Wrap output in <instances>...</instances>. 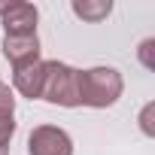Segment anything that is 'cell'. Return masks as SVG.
I'll return each mask as SVG.
<instances>
[{
  "instance_id": "obj_1",
  "label": "cell",
  "mask_w": 155,
  "mask_h": 155,
  "mask_svg": "<svg viewBox=\"0 0 155 155\" xmlns=\"http://www.w3.org/2000/svg\"><path fill=\"white\" fill-rule=\"evenodd\" d=\"M79 88H82V107L107 110L122 97L125 79L116 67H88L79 70Z\"/></svg>"
},
{
  "instance_id": "obj_2",
  "label": "cell",
  "mask_w": 155,
  "mask_h": 155,
  "mask_svg": "<svg viewBox=\"0 0 155 155\" xmlns=\"http://www.w3.org/2000/svg\"><path fill=\"white\" fill-rule=\"evenodd\" d=\"M40 101L52 107H82V88H79V70L64 64V61H46V82Z\"/></svg>"
},
{
  "instance_id": "obj_3",
  "label": "cell",
  "mask_w": 155,
  "mask_h": 155,
  "mask_svg": "<svg viewBox=\"0 0 155 155\" xmlns=\"http://www.w3.org/2000/svg\"><path fill=\"white\" fill-rule=\"evenodd\" d=\"M28 155H73V140L58 125H37L28 134Z\"/></svg>"
},
{
  "instance_id": "obj_4",
  "label": "cell",
  "mask_w": 155,
  "mask_h": 155,
  "mask_svg": "<svg viewBox=\"0 0 155 155\" xmlns=\"http://www.w3.org/2000/svg\"><path fill=\"white\" fill-rule=\"evenodd\" d=\"M0 21H3V37H18V34H37L40 9L28 0L15 3H0Z\"/></svg>"
},
{
  "instance_id": "obj_5",
  "label": "cell",
  "mask_w": 155,
  "mask_h": 155,
  "mask_svg": "<svg viewBox=\"0 0 155 155\" xmlns=\"http://www.w3.org/2000/svg\"><path fill=\"white\" fill-rule=\"evenodd\" d=\"M0 49H3V58L12 64V70H18V67H28V64L40 61V37H37V34L3 37Z\"/></svg>"
},
{
  "instance_id": "obj_6",
  "label": "cell",
  "mask_w": 155,
  "mask_h": 155,
  "mask_svg": "<svg viewBox=\"0 0 155 155\" xmlns=\"http://www.w3.org/2000/svg\"><path fill=\"white\" fill-rule=\"evenodd\" d=\"M43 82H46V61H34L28 67H18L12 70V85L21 97H31V101H40L43 94Z\"/></svg>"
},
{
  "instance_id": "obj_7",
  "label": "cell",
  "mask_w": 155,
  "mask_h": 155,
  "mask_svg": "<svg viewBox=\"0 0 155 155\" xmlns=\"http://www.w3.org/2000/svg\"><path fill=\"white\" fill-rule=\"evenodd\" d=\"M70 9H73L76 18L97 25V21H104V18L113 12V0H73Z\"/></svg>"
},
{
  "instance_id": "obj_8",
  "label": "cell",
  "mask_w": 155,
  "mask_h": 155,
  "mask_svg": "<svg viewBox=\"0 0 155 155\" xmlns=\"http://www.w3.org/2000/svg\"><path fill=\"white\" fill-rule=\"evenodd\" d=\"M12 116H15V91L0 82V119H12Z\"/></svg>"
},
{
  "instance_id": "obj_9",
  "label": "cell",
  "mask_w": 155,
  "mask_h": 155,
  "mask_svg": "<svg viewBox=\"0 0 155 155\" xmlns=\"http://www.w3.org/2000/svg\"><path fill=\"white\" fill-rule=\"evenodd\" d=\"M15 116L12 119H0V155H9V143L15 137Z\"/></svg>"
},
{
  "instance_id": "obj_10",
  "label": "cell",
  "mask_w": 155,
  "mask_h": 155,
  "mask_svg": "<svg viewBox=\"0 0 155 155\" xmlns=\"http://www.w3.org/2000/svg\"><path fill=\"white\" fill-rule=\"evenodd\" d=\"M152 46H155V40H143V43H140V61H143V67H149V70L155 67V64H152V58H149Z\"/></svg>"
},
{
  "instance_id": "obj_11",
  "label": "cell",
  "mask_w": 155,
  "mask_h": 155,
  "mask_svg": "<svg viewBox=\"0 0 155 155\" xmlns=\"http://www.w3.org/2000/svg\"><path fill=\"white\" fill-rule=\"evenodd\" d=\"M152 110H155V107L149 104V107L143 110V116H140V128H143V134H146V137H152V134H155V128L149 125V113H152Z\"/></svg>"
}]
</instances>
